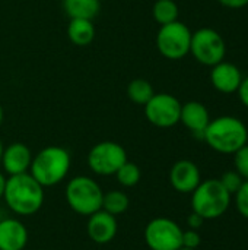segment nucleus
Segmentation results:
<instances>
[{
  "instance_id": "f8f14e48",
  "label": "nucleus",
  "mask_w": 248,
  "mask_h": 250,
  "mask_svg": "<svg viewBox=\"0 0 248 250\" xmlns=\"http://www.w3.org/2000/svg\"><path fill=\"white\" fill-rule=\"evenodd\" d=\"M200 182V170L190 160H180L170 170V183L172 189L180 193H191Z\"/></svg>"
},
{
  "instance_id": "6ab92c4d",
  "label": "nucleus",
  "mask_w": 248,
  "mask_h": 250,
  "mask_svg": "<svg viewBox=\"0 0 248 250\" xmlns=\"http://www.w3.org/2000/svg\"><path fill=\"white\" fill-rule=\"evenodd\" d=\"M129 205H130V199H129L127 193H124L123 190H110V192L104 193V196H102L101 209L114 217H118L127 211Z\"/></svg>"
},
{
  "instance_id": "7c9ffc66",
  "label": "nucleus",
  "mask_w": 248,
  "mask_h": 250,
  "mask_svg": "<svg viewBox=\"0 0 248 250\" xmlns=\"http://www.w3.org/2000/svg\"><path fill=\"white\" fill-rule=\"evenodd\" d=\"M3 119H4V111H3V107H1V104H0V127H1V125H3Z\"/></svg>"
},
{
  "instance_id": "39448f33",
  "label": "nucleus",
  "mask_w": 248,
  "mask_h": 250,
  "mask_svg": "<svg viewBox=\"0 0 248 250\" xmlns=\"http://www.w3.org/2000/svg\"><path fill=\"white\" fill-rule=\"evenodd\" d=\"M104 192L101 186L88 176H76L66 185L64 198L69 208L83 217H89L102 207Z\"/></svg>"
},
{
  "instance_id": "aec40b11",
  "label": "nucleus",
  "mask_w": 248,
  "mask_h": 250,
  "mask_svg": "<svg viewBox=\"0 0 248 250\" xmlns=\"http://www.w3.org/2000/svg\"><path fill=\"white\" fill-rule=\"evenodd\" d=\"M155 91L153 86L151 85L149 81L137 78L133 79L129 85H127V97L139 105H145L152 97H153Z\"/></svg>"
},
{
  "instance_id": "4468645a",
  "label": "nucleus",
  "mask_w": 248,
  "mask_h": 250,
  "mask_svg": "<svg viewBox=\"0 0 248 250\" xmlns=\"http://www.w3.org/2000/svg\"><path fill=\"white\" fill-rule=\"evenodd\" d=\"M243 81V73L234 63L222 60L221 63L212 66L210 82L213 88L222 94H234L238 91Z\"/></svg>"
},
{
  "instance_id": "a878e982",
  "label": "nucleus",
  "mask_w": 248,
  "mask_h": 250,
  "mask_svg": "<svg viewBox=\"0 0 248 250\" xmlns=\"http://www.w3.org/2000/svg\"><path fill=\"white\" fill-rule=\"evenodd\" d=\"M202 243V237L199 234V230H183V237H181V248L197 250V248Z\"/></svg>"
},
{
  "instance_id": "c85d7f7f",
  "label": "nucleus",
  "mask_w": 248,
  "mask_h": 250,
  "mask_svg": "<svg viewBox=\"0 0 248 250\" xmlns=\"http://www.w3.org/2000/svg\"><path fill=\"white\" fill-rule=\"evenodd\" d=\"M218 1L229 9H241L248 4V0H218Z\"/></svg>"
},
{
  "instance_id": "393cba45",
  "label": "nucleus",
  "mask_w": 248,
  "mask_h": 250,
  "mask_svg": "<svg viewBox=\"0 0 248 250\" xmlns=\"http://www.w3.org/2000/svg\"><path fill=\"white\" fill-rule=\"evenodd\" d=\"M219 180H221V183L224 185V188H225L231 195H234V193L241 188V185H243V182H244V179H243L235 170H231V171L224 173L222 177H221Z\"/></svg>"
},
{
  "instance_id": "473e14b6",
  "label": "nucleus",
  "mask_w": 248,
  "mask_h": 250,
  "mask_svg": "<svg viewBox=\"0 0 248 250\" xmlns=\"http://www.w3.org/2000/svg\"><path fill=\"white\" fill-rule=\"evenodd\" d=\"M178 250H194V249H187V248H180Z\"/></svg>"
},
{
  "instance_id": "f3484780",
  "label": "nucleus",
  "mask_w": 248,
  "mask_h": 250,
  "mask_svg": "<svg viewBox=\"0 0 248 250\" xmlns=\"http://www.w3.org/2000/svg\"><path fill=\"white\" fill-rule=\"evenodd\" d=\"M63 9L70 19H94L101 10L99 0H63Z\"/></svg>"
},
{
  "instance_id": "b1692460",
  "label": "nucleus",
  "mask_w": 248,
  "mask_h": 250,
  "mask_svg": "<svg viewBox=\"0 0 248 250\" xmlns=\"http://www.w3.org/2000/svg\"><path fill=\"white\" fill-rule=\"evenodd\" d=\"M234 155V167L235 171L244 179L248 180V144L240 148Z\"/></svg>"
},
{
  "instance_id": "2f4dec72",
  "label": "nucleus",
  "mask_w": 248,
  "mask_h": 250,
  "mask_svg": "<svg viewBox=\"0 0 248 250\" xmlns=\"http://www.w3.org/2000/svg\"><path fill=\"white\" fill-rule=\"evenodd\" d=\"M1 152H3V144H1V141H0V160H1Z\"/></svg>"
},
{
  "instance_id": "4be33fe9",
  "label": "nucleus",
  "mask_w": 248,
  "mask_h": 250,
  "mask_svg": "<svg viewBox=\"0 0 248 250\" xmlns=\"http://www.w3.org/2000/svg\"><path fill=\"white\" fill-rule=\"evenodd\" d=\"M114 176L117 177V182L121 186H124V188H134L140 182V179H142V171H140L137 164H134V163L127 160L117 170V173Z\"/></svg>"
},
{
  "instance_id": "2eb2a0df",
  "label": "nucleus",
  "mask_w": 248,
  "mask_h": 250,
  "mask_svg": "<svg viewBox=\"0 0 248 250\" xmlns=\"http://www.w3.org/2000/svg\"><path fill=\"white\" fill-rule=\"evenodd\" d=\"M180 122L193 135L203 139V133L210 122V116L205 104L199 101H189L186 104H181Z\"/></svg>"
},
{
  "instance_id": "423d86ee",
  "label": "nucleus",
  "mask_w": 248,
  "mask_h": 250,
  "mask_svg": "<svg viewBox=\"0 0 248 250\" xmlns=\"http://www.w3.org/2000/svg\"><path fill=\"white\" fill-rule=\"evenodd\" d=\"M191 34L190 28L180 21L162 25L156 34V47L165 59L180 60L190 53Z\"/></svg>"
},
{
  "instance_id": "20e7f679",
  "label": "nucleus",
  "mask_w": 248,
  "mask_h": 250,
  "mask_svg": "<svg viewBox=\"0 0 248 250\" xmlns=\"http://www.w3.org/2000/svg\"><path fill=\"white\" fill-rule=\"evenodd\" d=\"M232 201V195L224 188L219 179L202 180L191 192V209L205 221L222 217Z\"/></svg>"
},
{
  "instance_id": "f03ea898",
  "label": "nucleus",
  "mask_w": 248,
  "mask_h": 250,
  "mask_svg": "<svg viewBox=\"0 0 248 250\" xmlns=\"http://www.w3.org/2000/svg\"><path fill=\"white\" fill-rule=\"evenodd\" d=\"M203 141L219 154H235L248 142V129L238 117L221 116L209 122Z\"/></svg>"
},
{
  "instance_id": "5701e85b",
  "label": "nucleus",
  "mask_w": 248,
  "mask_h": 250,
  "mask_svg": "<svg viewBox=\"0 0 248 250\" xmlns=\"http://www.w3.org/2000/svg\"><path fill=\"white\" fill-rule=\"evenodd\" d=\"M232 196H234V202H235V208L238 214L248 220V180L243 182L241 188Z\"/></svg>"
},
{
  "instance_id": "a211bd4d",
  "label": "nucleus",
  "mask_w": 248,
  "mask_h": 250,
  "mask_svg": "<svg viewBox=\"0 0 248 250\" xmlns=\"http://www.w3.org/2000/svg\"><path fill=\"white\" fill-rule=\"evenodd\" d=\"M67 37L75 45H89L95 38V26L91 19H70L67 25Z\"/></svg>"
},
{
  "instance_id": "ddd939ff",
  "label": "nucleus",
  "mask_w": 248,
  "mask_h": 250,
  "mask_svg": "<svg viewBox=\"0 0 248 250\" xmlns=\"http://www.w3.org/2000/svg\"><path fill=\"white\" fill-rule=\"evenodd\" d=\"M32 157L31 149L25 144L15 142L3 148L0 164L9 176H16L29 171Z\"/></svg>"
},
{
  "instance_id": "cd10ccee",
  "label": "nucleus",
  "mask_w": 248,
  "mask_h": 250,
  "mask_svg": "<svg viewBox=\"0 0 248 250\" xmlns=\"http://www.w3.org/2000/svg\"><path fill=\"white\" fill-rule=\"evenodd\" d=\"M237 92H238L240 101L248 108V76L247 78H243L241 85H240V88H238Z\"/></svg>"
},
{
  "instance_id": "bb28decb",
  "label": "nucleus",
  "mask_w": 248,
  "mask_h": 250,
  "mask_svg": "<svg viewBox=\"0 0 248 250\" xmlns=\"http://www.w3.org/2000/svg\"><path fill=\"white\" fill-rule=\"evenodd\" d=\"M203 224H205V220L200 215H197L196 212H191L187 218V226L191 230H199Z\"/></svg>"
},
{
  "instance_id": "f257e3e1",
  "label": "nucleus",
  "mask_w": 248,
  "mask_h": 250,
  "mask_svg": "<svg viewBox=\"0 0 248 250\" xmlns=\"http://www.w3.org/2000/svg\"><path fill=\"white\" fill-rule=\"evenodd\" d=\"M1 199L13 214L29 217L42 208L44 188L29 173L9 176Z\"/></svg>"
},
{
  "instance_id": "dca6fc26",
  "label": "nucleus",
  "mask_w": 248,
  "mask_h": 250,
  "mask_svg": "<svg viewBox=\"0 0 248 250\" xmlns=\"http://www.w3.org/2000/svg\"><path fill=\"white\" fill-rule=\"evenodd\" d=\"M28 245V230L16 218L0 221V250H23Z\"/></svg>"
},
{
  "instance_id": "c756f323",
  "label": "nucleus",
  "mask_w": 248,
  "mask_h": 250,
  "mask_svg": "<svg viewBox=\"0 0 248 250\" xmlns=\"http://www.w3.org/2000/svg\"><path fill=\"white\" fill-rule=\"evenodd\" d=\"M4 185H6V177L4 174L0 171V199L3 198V192H4Z\"/></svg>"
},
{
  "instance_id": "7ed1b4c3",
  "label": "nucleus",
  "mask_w": 248,
  "mask_h": 250,
  "mask_svg": "<svg viewBox=\"0 0 248 250\" xmlns=\"http://www.w3.org/2000/svg\"><path fill=\"white\" fill-rule=\"evenodd\" d=\"M70 166L72 158L69 151L63 146L51 145L42 148L39 152H37V155L32 157L28 173L42 188H53L67 177Z\"/></svg>"
},
{
  "instance_id": "9d476101",
  "label": "nucleus",
  "mask_w": 248,
  "mask_h": 250,
  "mask_svg": "<svg viewBox=\"0 0 248 250\" xmlns=\"http://www.w3.org/2000/svg\"><path fill=\"white\" fill-rule=\"evenodd\" d=\"M143 107L148 122L156 127L168 129L180 123L181 103L171 94H153Z\"/></svg>"
},
{
  "instance_id": "72a5a7b5",
  "label": "nucleus",
  "mask_w": 248,
  "mask_h": 250,
  "mask_svg": "<svg viewBox=\"0 0 248 250\" xmlns=\"http://www.w3.org/2000/svg\"><path fill=\"white\" fill-rule=\"evenodd\" d=\"M39 250H44V249H39Z\"/></svg>"
},
{
  "instance_id": "6e6552de",
  "label": "nucleus",
  "mask_w": 248,
  "mask_h": 250,
  "mask_svg": "<svg viewBox=\"0 0 248 250\" xmlns=\"http://www.w3.org/2000/svg\"><path fill=\"white\" fill-rule=\"evenodd\" d=\"M126 161V149L114 141H102L94 145L88 154V167L98 176H114Z\"/></svg>"
},
{
  "instance_id": "9b49d317",
  "label": "nucleus",
  "mask_w": 248,
  "mask_h": 250,
  "mask_svg": "<svg viewBox=\"0 0 248 250\" xmlns=\"http://www.w3.org/2000/svg\"><path fill=\"white\" fill-rule=\"evenodd\" d=\"M118 231L117 217L99 209L88 217L86 233L88 237L96 245H107L114 240Z\"/></svg>"
},
{
  "instance_id": "0eeeda50",
  "label": "nucleus",
  "mask_w": 248,
  "mask_h": 250,
  "mask_svg": "<svg viewBox=\"0 0 248 250\" xmlns=\"http://www.w3.org/2000/svg\"><path fill=\"white\" fill-rule=\"evenodd\" d=\"M190 53L205 66H215L225 59L227 45L222 35L213 28H200L191 34Z\"/></svg>"
},
{
  "instance_id": "1a4fd4ad",
  "label": "nucleus",
  "mask_w": 248,
  "mask_h": 250,
  "mask_svg": "<svg viewBox=\"0 0 248 250\" xmlns=\"http://www.w3.org/2000/svg\"><path fill=\"white\" fill-rule=\"evenodd\" d=\"M145 242L151 250H178L181 245L183 229L171 218L156 217L145 227Z\"/></svg>"
},
{
  "instance_id": "412c9836",
  "label": "nucleus",
  "mask_w": 248,
  "mask_h": 250,
  "mask_svg": "<svg viewBox=\"0 0 248 250\" xmlns=\"http://www.w3.org/2000/svg\"><path fill=\"white\" fill-rule=\"evenodd\" d=\"M178 6L174 0H156L152 7L153 19L162 26L178 21Z\"/></svg>"
}]
</instances>
